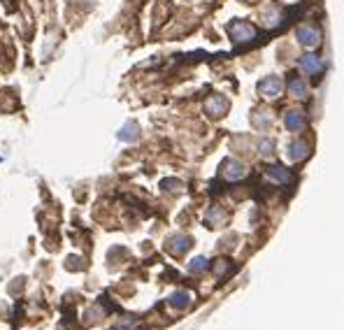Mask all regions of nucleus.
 Masks as SVG:
<instances>
[{"mask_svg":"<svg viewBox=\"0 0 344 330\" xmlns=\"http://www.w3.org/2000/svg\"><path fill=\"white\" fill-rule=\"evenodd\" d=\"M228 33H230V37L237 42H249V40H254L256 30H254L249 23H244V21H235V23L228 26Z\"/></svg>","mask_w":344,"mask_h":330,"instance_id":"nucleus-1","label":"nucleus"},{"mask_svg":"<svg viewBox=\"0 0 344 330\" xmlns=\"http://www.w3.org/2000/svg\"><path fill=\"white\" fill-rule=\"evenodd\" d=\"M258 91L265 95V98H277V95L282 93V79L279 77H268L258 84Z\"/></svg>","mask_w":344,"mask_h":330,"instance_id":"nucleus-2","label":"nucleus"},{"mask_svg":"<svg viewBox=\"0 0 344 330\" xmlns=\"http://www.w3.org/2000/svg\"><path fill=\"white\" fill-rule=\"evenodd\" d=\"M244 165L240 161H233V158H228V161L223 163V177L226 179H230V182H237V179H242L244 177Z\"/></svg>","mask_w":344,"mask_h":330,"instance_id":"nucleus-3","label":"nucleus"},{"mask_svg":"<svg viewBox=\"0 0 344 330\" xmlns=\"http://www.w3.org/2000/svg\"><path fill=\"white\" fill-rule=\"evenodd\" d=\"M319 37H321V35H319L317 28H310V26H300V28H298V40L303 42L305 47H317L319 42H321Z\"/></svg>","mask_w":344,"mask_h":330,"instance_id":"nucleus-4","label":"nucleus"},{"mask_svg":"<svg viewBox=\"0 0 344 330\" xmlns=\"http://www.w3.org/2000/svg\"><path fill=\"white\" fill-rule=\"evenodd\" d=\"M300 67H303L305 72L317 74V72H321V70H324V63H321V58H319V56L307 54V56H303V58H300Z\"/></svg>","mask_w":344,"mask_h":330,"instance_id":"nucleus-5","label":"nucleus"},{"mask_svg":"<svg viewBox=\"0 0 344 330\" xmlns=\"http://www.w3.org/2000/svg\"><path fill=\"white\" fill-rule=\"evenodd\" d=\"M265 175L277 184H289L291 182V172L286 168H282V165H270V168L265 170Z\"/></svg>","mask_w":344,"mask_h":330,"instance_id":"nucleus-6","label":"nucleus"},{"mask_svg":"<svg viewBox=\"0 0 344 330\" xmlns=\"http://www.w3.org/2000/svg\"><path fill=\"white\" fill-rule=\"evenodd\" d=\"M191 247V240L184 235H175L168 240V251H172V254H182V251H186Z\"/></svg>","mask_w":344,"mask_h":330,"instance_id":"nucleus-7","label":"nucleus"},{"mask_svg":"<svg viewBox=\"0 0 344 330\" xmlns=\"http://www.w3.org/2000/svg\"><path fill=\"white\" fill-rule=\"evenodd\" d=\"M289 156H291V161H305L310 156V147L303 144V142H293L289 147Z\"/></svg>","mask_w":344,"mask_h":330,"instance_id":"nucleus-8","label":"nucleus"},{"mask_svg":"<svg viewBox=\"0 0 344 330\" xmlns=\"http://www.w3.org/2000/svg\"><path fill=\"white\" fill-rule=\"evenodd\" d=\"M284 123H286L289 130H303L305 128V116L300 114V112H289V114L284 116Z\"/></svg>","mask_w":344,"mask_h":330,"instance_id":"nucleus-9","label":"nucleus"},{"mask_svg":"<svg viewBox=\"0 0 344 330\" xmlns=\"http://www.w3.org/2000/svg\"><path fill=\"white\" fill-rule=\"evenodd\" d=\"M205 109H207V114L219 116V114H223V109H226V100H223V98H209V100L205 102Z\"/></svg>","mask_w":344,"mask_h":330,"instance_id":"nucleus-10","label":"nucleus"},{"mask_svg":"<svg viewBox=\"0 0 344 330\" xmlns=\"http://www.w3.org/2000/svg\"><path fill=\"white\" fill-rule=\"evenodd\" d=\"M119 140H123V142H135L137 140V126L135 123H128V126H123L121 128V133H119Z\"/></svg>","mask_w":344,"mask_h":330,"instance_id":"nucleus-11","label":"nucleus"},{"mask_svg":"<svg viewBox=\"0 0 344 330\" xmlns=\"http://www.w3.org/2000/svg\"><path fill=\"white\" fill-rule=\"evenodd\" d=\"M170 303L175 305V307H179V310H184V307L191 305V298H189V293H175V296L170 298Z\"/></svg>","mask_w":344,"mask_h":330,"instance_id":"nucleus-12","label":"nucleus"},{"mask_svg":"<svg viewBox=\"0 0 344 330\" xmlns=\"http://www.w3.org/2000/svg\"><path fill=\"white\" fill-rule=\"evenodd\" d=\"M291 95H296V98H305L307 95V86H305L303 81H298V79H293L291 81Z\"/></svg>","mask_w":344,"mask_h":330,"instance_id":"nucleus-13","label":"nucleus"},{"mask_svg":"<svg viewBox=\"0 0 344 330\" xmlns=\"http://www.w3.org/2000/svg\"><path fill=\"white\" fill-rule=\"evenodd\" d=\"M207 258L205 256H198V258H193V261H191V265H189V270L191 272H203V270H207Z\"/></svg>","mask_w":344,"mask_h":330,"instance_id":"nucleus-14","label":"nucleus"},{"mask_svg":"<svg viewBox=\"0 0 344 330\" xmlns=\"http://www.w3.org/2000/svg\"><path fill=\"white\" fill-rule=\"evenodd\" d=\"M258 149H261L263 154H272V151H275V142H272V140H261Z\"/></svg>","mask_w":344,"mask_h":330,"instance_id":"nucleus-15","label":"nucleus"},{"mask_svg":"<svg viewBox=\"0 0 344 330\" xmlns=\"http://www.w3.org/2000/svg\"><path fill=\"white\" fill-rule=\"evenodd\" d=\"M228 272H230V265H223V261L216 265V275H219V277H221V275H228Z\"/></svg>","mask_w":344,"mask_h":330,"instance_id":"nucleus-16","label":"nucleus"}]
</instances>
